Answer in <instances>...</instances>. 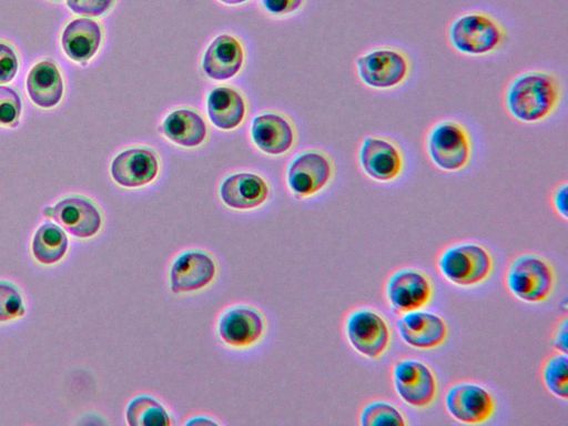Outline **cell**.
<instances>
[{"label":"cell","instance_id":"1","mask_svg":"<svg viewBox=\"0 0 568 426\" xmlns=\"http://www.w3.org/2000/svg\"><path fill=\"white\" fill-rule=\"evenodd\" d=\"M564 92V82L555 71L526 69L508 80L503 93V105L514 121L538 125L558 112Z\"/></svg>","mask_w":568,"mask_h":426},{"label":"cell","instance_id":"2","mask_svg":"<svg viewBox=\"0 0 568 426\" xmlns=\"http://www.w3.org/2000/svg\"><path fill=\"white\" fill-rule=\"evenodd\" d=\"M447 42L453 51L467 58H486L507 43L508 30L489 11L471 9L456 16L448 24Z\"/></svg>","mask_w":568,"mask_h":426},{"label":"cell","instance_id":"3","mask_svg":"<svg viewBox=\"0 0 568 426\" xmlns=\"http://www.w3.org/2000/svg\"><path fill=\"white\" fill-rule=\"evenodd\" d=\"M423 145L429 162L447 173L466 169L475 152L471 130L456 118H443L433 122L425 132Z\"/></svg>","mask_w":568,"mask_h":426},{"label":"cell","instance_id":"4","mask_svg":"<svg viewBox=\"0 0 568 426\" xmlns=\"http://www.w3.org/2000/svg\"><path fill=\"white\" fill-rule=\"evenodd\" d=\"M355 72L367 89L381 92L402 88L410 78L409 54L393 44H378L361 52L355 59Z\"/></svg>","mask_w":568,"mask_h":426},{"label":"cell","instance_id":"5","mask_svg":"<svg viewBox=\"0 0 568 426\" xmlns=\"http://www.w3.org/2000/svg\"><path fill=\"white\" fill-rule=\"evenodd\" d=\"M556 284L552 265L542 256L527 253L514 258L506 272L508 291L517 300L539 304L547 301Z\"/></svg>","mask_w":568,"mask_h":426},{"label":"cell","instance_id":"6","mask_svg":"<svg viewBox=\"0 0 568 426\" xmlns=\"http://www.w3.org/2000/svg\"><path fill=\"white\" fill-rule=\"evenodd\" d=\"M437 267L449 283L471 287L485 282L491 274L494 260L490 252L477 243H457L445 248Z\"/></svg>","mask_w":568,"mask_h":426},{"label":"cell","instance_id":"7","mask_svg":"<svg viewBox=\"0 0 568 426\" xmlns=\"http://www.w3.org/2000/svg\"><path fill=\"white\" fill-rule=\"evenodd\" d=\"M357 163L362 173L377 183L397 181L406 170V154L403 146L385 134L364 136L357 149Z\"/></svg>","mask_w":568,"mask_h":426},{"label":"cell","instance_id":"8","mask_svg":"<svg viewBox=\"0 0 568 426\" xmlns=\"http://www.w3.org/2000/svg\"><path fill=\"white\" fill-rule=\"evenodd\" d=\"M345 333L352 348L368 359L382 357L392 339L386 318L371 307L354 310L346 320Z\"/></svg>","mask_w":568,"mask_h":426},{"label":"cell","instance_id":"9","mask_svg":"<svg viewBox=\"0 0 568 426\" xmlns=\"http://www.w3.org/2000/svg\"><path fill=\"white\" fill-rule=\"evenodd\" d=\"M392 381L397 396L415 408L430 406L437 396V379L433 369L414 358L397 361L392 369Z\"/></svg>","mask_w":568,"mask_h":426},{"label":"cell","instance_id":"10","mask_svg":"<svg viewBox=\"0 0 568 426\" xmlns=\"http://www.w3.org/2000/svg\"><path fill=\"white\" fill-rule=\"evenodd\" d=\"M444 403L455 420L469 425L488 422L496 410L491 392L474 382H462L449 387Z\"/></svg>","mask_w":568,"mask_h":426},{"label":"cell","instance_id":"11","mask_svg":"<svg viewBox=\"0 0 568 426\" xmlns=\"http://www.w3.org/2000/svg\"><path fill=\"white\" fill-rule=\"evenodd\" d=\"M385 295L392 310L403 314L427 306L433 300L434 286L426 273L406 267L389 276L385 286Z\"/></svg>","mask_w":568,"mask_h":426},{"label":"cell","instance_id":"12","mask_svg":"<svg viewBox=\"0 0 568 426\" xmlns=\"http://www.w3.org/2000/svg\"><path fill=\"white\" fill-rule=\"evenodd\" d=\"M334 175V165L327 154L306 151L291 164L287 181L291 190L300 196H311L322 191Z\"/></svg>","mask_w":568,"mask_h":426},{"label":"cell","instance_id":"13","mask_svg":"<svg viewBox=\"0 0 568 426\" xmlns=\"http://www.w3.org/2000/svg\"><path fill=\"white\" fill-rule=\"evenodd\" d=\"M397 329L408 346L423 351L439 347L448 335L445 320L422 308L403 313L397 321Z\"/></svg>","mask_w":568,"mask_h":426},{"label":"cell","instance_id":"14","mask_svg":"<svg viewBox=\"0 0 568 426\" xmlns=\"http://www.w3.org/2000/svg\"><path fill=\"white\" fill-rule=\"evenodd\" d=\"M156 154L146 148L128 149L111 164L113 180L124 187H140L151 183L159 173Z\"/></svg>","mask_w":568,"mask_h":426},{"label":"cell","instance_id":"15","mask_svg":"<svg viewBox=\"0 0 568 426\" xmlns=\"http://www.w3.org/2000/svg\"><path fill=\"white\" fill-rule=\"evenodd\" d=\"M216 273L213 258L201 251L180 255L170 270V287L175 294L201 290L209 285Z\"/></svg>","mask_w":568,"mask_h":426},{"label":"cell","instance_id":"16","mask_svg":"<svg viewBox=\"0 0 568 426\" xmlns=\"http://www.w3.org/2000/svg\"><path fill=\"white\" fill-rule=\"evenodd\" d=\"M51 217L63 230L78 237H90L101 227L99 210L87 199L72 196L57 203Z\"/></svg>","mask_w":568,"mask_h":426},{"label":"cell","instance_id":"17","mask_svg":"<svg viewBox=\"0 0 568 426\" xmlns=\"http://www.w3.org/2000/svg\"><path fill=\"white\" fill-rule=\"evenodd\" d=\"M243 61L244 51L239 39L231 34H221L207 47L202 68L209 78L226 80L240 71Z\"/></svg>","mask_w":568,"mask_h":426},{"label":"cell","instance_id":"18","mask_svg":"<svg viewBox=\"0 0 568 426\" xmlns=\"http://www.w3.org/2000/svg\"><path fill=\"white\" fill-rule=\"evenodd\" d=\"M264 331L261 314L251 307H235L220 320L219 334L224 343L234 347H245L260 339Z\"/></svg>","mask_w":568,"mask_h":426},{"label":"cell","instance_id":"19","mask_svg":"<svg viewBox=\"0 0 568 426\" xmlns=\"http://www.w3.org/2000/svg\"><path fill=\"white\" fill-rule=\"evenodd\" d=\"M220 195L224 204L236 210L255 209L268 196V186L263 178L253 173H236L221 184Z\"/></svg>","mask_w":568,"mask_h":426},{"label":"cell","instance_id":"20","mask_svg":"<svg viewBox=\"0 0 568 426\" xmlns=\"http://www.w3.org/2000/svg\"><path fill=\"white\" fill-rule=\"evenodd\" d=\"M251 133L255 145L267 154L285 153L294 142L292 124L277 113L257 115L253 120Z\"/></svg>","mask_w":568,"mask_h":426},{"label":"cell","instance_id":"21","mask_svg":"<svg viewBox=\"0 0 568 426\" xmlns=\"http://www.w3.org/2000/svg\"><path fill=\"white\" fill-rule=\"evenodd\" d=\"M102 40V30L98 21L83 17L70 21L64 28L61 44L65 54L77 61L85 62L98 51Z\"/></svg>","mask_w":568,"mask_h":426},{"label":"cell","instance_id":"22","mask_svg":"<svg viewBox=\"0 0 568 426\" xmlns=\"http://www.w3.org/2000/svg\"><path fill=\"white\" fill-rule=\"evenodd\" d=\"M27 90L38 106L57 105L63 94V81L57 65L49 60L37 63L28 74Z\"/></svg>","mask_w":568,"mask_h":426},{"label":"cell","instance_id":"23","mask_svg":"<svg viewBox=\"0 0 568 426\" xmlns=\"http://www.w3.org/2000/svg\"><path fill=\"white\" fill-rule=\"evenodd\" d=\"M206 109L211 122L222 130L239 126L246 112L242 94L229 87L213 89L207 97Z\"/></svg>","mask_w":568,"mask_h":426},{"label":"cell","instance_id":"24","mask_svg":"<svg viewBox=\"0 0 568 426\" xmlns=\"http://www.w3.org/2000/svg\"><path fill=\"white\" fill-rule=\"evenodd\" d=\"M164 135L172 142L194 148L206 138L207 128L204 119L194 110L179 109L171 112L163 122Z\"/></svg>","mask_w":568,"mask_h":426},{"label":"cell","instance_id":"25","mask_svg":"<svg viewBox=\"0 0 568 426\" xmlns=\"http://www.w3.org/2000/svg\"><path fill=\"white\" fill-rule=\"evenodd\" d=\"M68 248L65 233L53 223L41 225L34 234L32 253L43 264H53L62 258Z\"/></svg>","mask_w":568,"mask_h":426},{"label":"cell","instance_id":"26","mask_svg":"<svg viewBox=\"0 0 568 426\" xmlns=\"http://www.w3.org/2000/svg\"><path fill=\"white\" fill-rule=\"evenodd\" d=\"M126 422L130 426L171 425V418L166 409L150 396H139L129 404Z\"/></svg>","mask_w":568,"mask_h":426},{"label":"cell","instance_id":"27","mask_svg":"<svg viewBox=\"0 0 568 426\" xmlns=\"http://www.w3.org/2000/svg\"><path fill=\"white\" fill-rule=\"evenodd\" d=\"M542 382L546 388L558 398H568V357L558 353L549 357L541 371Z\"/></svg>","mask_w":568,"mask_h":426},{"label":"cell","instance_id":"28","mask_svg":"<svg viewBox=\"0 0 568 426\" xmlns=\"http://www.w3.org/2000/svg\"><path fill=\"white\" fill-rule=\"evenodd\" d=\"M359 424L362 426H404L406 425V420L402 412L392 403L386 400H374L363 408L359 416Z\"/></svg>","mask_w":568,"mask_h":426},{"label":"cell","instance_id":"29","mask_svg":"<svg viewBox=\"0 0 568 426\" xmlns=\"http://www.w3.org/2000/svg\"><path fill=\"white\" fill-rule=\"evenodd\" d=\"M21 114V100L11 88L0 85V124L16 126Z\"/></svg>","mask_w":568,"mask_h":426},{"label":"cell","instance_id":"30","mask_svg":"<svg viewBox=\"0 0 568 426\" xmlns=\"http://www.w3.org/2000/svg\"><path fill=\"white\" fill-rule=\"evenodd\" d=\"M24 308L19 291L9 283H0V321L23 315Z\"/></svg>","mask_w":568,"mask_h":426},{"label":"cell","instance_id":"31","mask_svg":"<svg viewBox=\"0 0 568 426\" xmlns=\"http://www.w3.org/2000/svg\"><path fill=\"white\" fill-rule=\"evenodd\" d=\"M115 0H67V7L75 14L91 18L105 14Z\"/></svg>","mask_w":568,"mask_h":426},{"label":"cell","instance_id":"32","mask_svg":"<svg viewBox=\"0 0 568 426\" xmlns=\"http://www.w3.org/2000/svg\"><path fill=\"white\" fill-rule=\"evenodd\" d=\"M18 71V58L7 43L0 42V83L10 82Z\"/></svg>","mask_w":568,"mask_h":426},{"label":"cell","instance_id":"33","mask_svg":"<svg viewBox=\"0 0 568 426\" xmlns=\"http://www.w3.org/2000/svg\"><path fill=\"white\" fill-rule=\"evenodd\" d=\"M265 10L272 14H288L298 10L304 0H262Z\"/></svg>","mask_w":568,"mask_h":426},{"label":"cell","instance_id":"34","mask_svg":"<svg viewBox=\"0 0 568 426\" xmlns=\"http://www.w3.org/2000/svg\"><path fill=\"white\" fill-rule=\"evenodd\" d=\"M568 184L566 182L557 185L550 195V201L554 210L558 215H560L564 220H567L568 211H567V190Z\"/></svg>","mask_w":568,"mask_h":426},{"label":"cell","instance_id":"35","mask_svg":"<svg viewBox=\"0 0 568 426\" xmlns=\"http://www.w3.org/2000/svg\"><path fill=\"white\" fill-rule=\"evenodd\" d=\"M567 317H564L561 322H559L554 335H552V345L555 349L559 353L567 354L568 345H567Z\"/></svg>","mask_w":568,"mask_h":426},{"label":"cell","instance_id":"36","mask_svg":"<svg viewBox=\"0 0 568 426\" xmlns=\"http://www.w3.org/2000/svg\"><path fill=\"white\" fill-rule=\"evenodd\" d=\"M221 2L223 3H226V4H240V3H243L247 0H220Z\"/></svg>","mask_w":568,"mask_h":426},{"label":"cell","instance_id":"37","mask_svg":"<svg viewBox=\"0 0 568 426\" xmlns=\"http://www.w3.org/2000/svg\"><path fill=\"white\" fill-rule=\"evenodd\" d=\"M195 423H206V424H210V423H211V424H214V422H211V420H209V419H206V420H203V419H193V420H190V422L187 423V425H189V424H195Z\"/></svg>","mask_w":568,"mask_h":426}]
</instances>
